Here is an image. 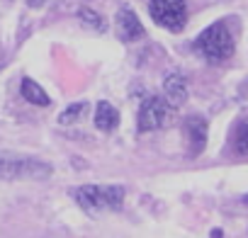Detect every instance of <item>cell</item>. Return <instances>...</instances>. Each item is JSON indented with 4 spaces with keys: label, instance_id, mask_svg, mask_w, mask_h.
Instances as JSON below:
<instances>
[{
    "label": "cell",
    "instance_id": "obj_11",
    "mask_svg": "<svg viewBox=\"0 0 248 238\" xmlns=\"http://www.w3.org/2000/svg\"><path fill=\"white\" fill-rule=\"evenodd\" d=\"M231 146L238 156H248V119H241V122L233 127Z\"/></svg>",
    "mask_w": 248,
    "mask_h": 238
},
{
    "label": "cell",
    "instance_id": "obj_6",
    "mask_svg": "<svg viewBox=\"0 0 248 238\" xmlns=\"http://www.w3.org/2000/svg\"><path fill=\"white\" fill-rule=\"evenodd\" d=\"M163 97L173 107H180L187 100V78L180 71H173L163 78Z\"/></svg>",
    "mask_w": 248,
    "mask_h": 238
},
{
    "label": "cell",
    "instance_id": "obj_13",
    "mask_svg": "<svg viewBox=\"0 0 248 238\" xmlns=\"http://www.w3.org/2000/svg\"><path fill=\"white\" fill-rule=\"evenodd\" d=\"M80 20H85V22H88V27H93V30H97V32H102V30H105V25H102V17H100L97 13H93L90 8L80 10Z\"/></svg>",
    "mask_w": 248,
    "mask_h": 238
},
{
    "label": "cell",
    "instance_id": "obj_14",
    "mask_svg": "<svg viewBox=\"0 0 248 238\" xmlns=\"http://www.w3.org/2000/svg\"><path fill=\"white\" fill-rule=\"evenodd\" d=\"M243 202H246V204H248V194H246V197H243Z\"/></svg>",
    "mask_w": 248,
    "mask_h": 238
},
{
    "label": "cell",
    "instance_id": "obj_12",
    "mask_svg": "<svg viewBox=\"0 0 248 238\" xmlns=\"http://www.w3.org/2000/svg\"><path fill=\"white\" fill-rule=\"evenodd\" d=\"M83 112H85V102H78V104H71L61 117H59V122L61 124H73L76 119H80L83 117Z\"/></svg>",
    "mask_w": 248,
    "mask_h": 238
},
{
    "label": "cell",
    "instance_id": "obj_4",
    "mask_svg": "<svg viewBox=\"0 0 248 238\" xmlns=\"http://www.w3.org/2000/svg\"><path fill=\"white\" fill-rule=\"evenodd\" d=\"M149 13L154 22L168 32H180L187 22L185 0H149Z\"/></svg>",
    "mask_w": 248,
    "mask_h": 238
},
{
    "label": "cell",
    "instance_id": "obj_10",
    "mask_svg": "<svg viewBox=\"0 0 248 238\" xmlns=\"http://www.w3.org/2000/svg\"><path fill=\"white\" fill-rule=\"evenodd\" d=\"M20 92H22V97H25L27 102H32V104H39V107H46V104H49V95H46L32 78H22Z\"/></svg>",
    "mask_w": 248,
    "mask_h": 238
},
{
    "label": "cell",
    "instance_id": "obj_8",
    "mask_svg": "<svg viewBox=\"0 0 248 238\" xmlns=\"http://www.w3.org/2000/svg\"><path fill=\"white\" fill-rule=\"evenodd\" d=\"M117 25H119V37L124 42H137L144 37V27L139 22V17L134 15V10L129 8H122L117 15Z\"/></svg>",
    "mask_w": 248,
    "mask_h": 238
},
{
    "label": "cell",
    "instance_id": "obj_7",
    "mask_svg": "<svg viewBox=\"0 0 248 238\" xmlns=\"http://www.w3.org/2000/svg\"><path fill=\"white\" fill-rule=\"evenodd\" d=\"M185 134H187V144H190V156L202 153L204 144H207V122L202 117H187L185 119Z\"/></svg>",
    "mask_w": 248,
    "mask_h": 238
},
{
    "label": "cell",
    "instance_id": "obj_9",
    "mask_svg": "<svg viewBox=\"0 0 248 238\" xmlns=\"http://www.w3.org/2000/svg\"><path fill=\"white\" fill-rule=\"evenodd\" d=\"M119 124V114L117 109L107 102V100H100L97 107H95V127L100 132H114Z\"/></svg>",
    "mask_w": 248,
    "mask_h": 238
},
{
    "label": "cell",
    "instance_id": "obj_3",
    "mask_svg": "<svg viewBox=\"0 0 248 238\" xmlns=\"http://www.w3.org/2000/svg\"><path fill=\"white\" fill-rule=\"evenodd\" d=\"M51 175V165L20 153L0 151V180H46Z\"/></svg>",
    "mask_w": 248,
    "mask_h": 238
},
{
    "label": "cell",
    "instance_id": "obj_2",
    "mask_svg": "<svg viewBox=\"0 0 248 238\" xmlns=\"http://www.w3.org/2000/svg\"><path fill=\"white\" fill-rule=\"evenodd\" d=\"M195 51L209 61V63H221L233 56V37L224 22L209 25L197 39H195Z\"/></svg>",
    "mask_w": 248,
    "mask_h": 238
},
{
    "label": "cell",
    "instance_id": "obj_1",
    "mask_svg": "<svg viewBox=\"0 0 248 238\" xmlns=\"http://www.w3.org/2000/svg\"><path fill=\"white\" fill-rule=\"evenodd\" d=\"M71 197L88 214L119 211L124 204V187L122 185H83V187H73Z\"/></svg>",
    "mask_w": 248,
    "mask_h": 238
},
{
    "label": "cell",
    "instance_id": "obj_5",
    "mask_svg": "<svg viewBox=\"0 0 248 238\" xmlns=\"http://www.w3.org/2000/svg\"><path fill=\"white\" fill-rule=\"evenodd\" d=\"M173 109L175 107L166 97H158V95L144 97L141 109H139V132L146 134V132H156V129L166 127L170 114H173Z\"/></svg>",
    "mask_w": 248,
    "mask_h": 238
}]
</instances>
